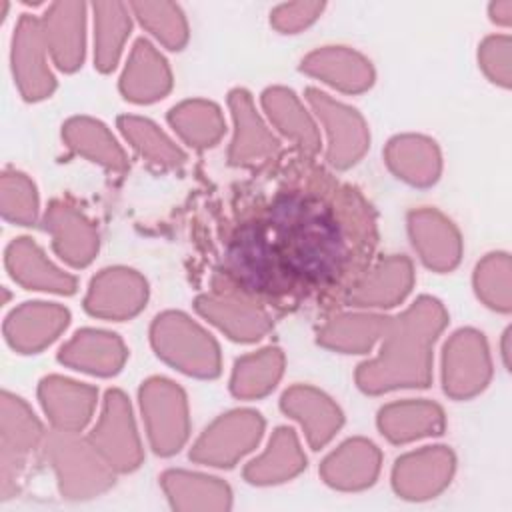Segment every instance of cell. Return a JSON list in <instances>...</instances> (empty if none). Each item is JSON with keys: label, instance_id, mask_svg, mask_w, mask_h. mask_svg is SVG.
<instances>
[{"label": "cell", "instance_id": "2e32d148", "mask_svg": "<svg viewBox=\"0 0 512 512\" xmlns=\"http://www.w3.org/2000/svg\"><path fill=\"white\" fill-rule=\"evenodd\" d=\"M302 70L344 92L366 90L374 80L370 62L358 52L342 46H328L308 54L302 60Z\"/></svg>", "mask_w": 512, "mask_h": 512}, {"label": "cell", "instance_id": "9c48e42d", "mask_svg": "<svg viewBox=\"0 0 512 512\" xmlns=\"http://www.w3.org/2000/svg\"><path fill=\"white\" fill-rule=\"evenodd\" d=\"M46 38L42 18L22 14L14 34V76L18 86L28 100H40L50 96L54 88V76L46 64Z\"/></svg>", "mask_w": 512, "mask_h": 512}, {"label": "cell", "instance_id": "4316f807", "mask_svg": "<svg viewBox=\"0 0 512 512\" xmlns=\"http://www.w3.org/2000/svg\"><path fill=\"white\" fill-rule=\"evenodd\" d=\"M380 454L366 440H348L324 462L326 482L340 488H358L372 484L378 472Z\"/></svg>", "mask_w": 512, "mask_h": 512}, {"label": "cell", "instance_id": "e0dca14e", "mask_svg": "<svg viewBox=\"0 0 512 512\" xmlns=\"http://www.w3.org/2000/svg\"><path fill=\"white\" fill-rule=\"evenodd\" d=\"M196 308L202 316L212 320L234 340H258L268 328V314L246 300L226 294H204L196 300Z\"/></svg>", "mask_w": 512, "mask_h": 512}, {"label": "cell", "instance_id": "ab89813d", "mask_svg": "<svg viewBox=\"0 0 512 512\" xmlns=\"http://www.w3.org/2000/svg\"><path fill=\"white\" fill-rule=\"evenodd\" d=\"M490 18L500 26H508L510 20H512V0L492 2L490 4Z\"/></svg>", "mask_w": 512, "mask_h": 512}, {"label": "cell", "instance_id": "d6986e66", "mask_svg": "<svg viewBox=\"0 0 512 512\" xmlns=\"http://www.w3.org/2000/svg\"><path fill=\"white\" fill-rule=\"evenodd\" d=\"M120 88L124 96L134 102H154L170 90V70L166 60L148 40H136Z\"/></svg>", "mask_w": 512, "mask_h": 512}, {"label": "cell", "instance_id": "d4e9b609", "mask_svg": "<svg viewBox=\"0 0 512 512\" xmlns=\"http://www.w3.org/2000/svg\"><path fill=\"white\" fill-rule=\"evenodd\" d=\"M378 426L392 442H408L444 430L440 406L430 402H396L380 410Z\"/></svg>", "mask_w": 512, "mask_h": 512}, {"label": "cell", "instance_id": "52a82bcc", "mask_svg": "<svg viewBox=\"0 0 512 512\" xmlns=\"http://www.w3.org/2000/svg\"><path fill=\"white\" fill-rule=\"evenodd\" d=\"M262 418L250 410L230 412L220 416L200 436L190 452V458L198 462H210L212 466H232V462L244 452L252 450L262 432Z\"/></svg>", "mask_w": 512, "mask_h": 512}, {"label": "cell", "instance_id": "7a4b0ae2", "mask_svg": "<svg viewBox=\"0 0 512 512\" xmlns=\"http://www.w3.org/2000/svg\"><path fill=\"white\" fill-rule=\"evenodd\" d=\"M446 324V312L434 298L422 296L402 316L390 318L380 354L362 364L356 380L364 392L398 386H428L432 344Z\"/></svg>", "mask_w": 512, "mask_h": 512}, {"label": "cell", "instance_id": "5bb4252c", "mask_svg": "<svg viewBox=\"0 0 512 512\" xmlns=\"http://www.w3.org/2000/svg\"><path fill=\"white\" fill-rule=\"evenodd\" d=\"M414 248L426 266L436 270H450L458 264L462 244L456 228L436 210H418L408 220Z\"/></svg>", "mask_w": 512, "mask_h": 512}, {"label": "cell", "instance_id": "603a6c76", "mask_svg": "<svg viewBox=\"0 0 512 512\" xmlns=\"http://www.w3.org/2000/svg\"><path fill=\"white\" fill-rule=\"evenodd\" d=\"M44 228L52 234L60 258L72 266H86L92 260L98 240L92 224L82 214L64 204H54L46 212Z\"/></svg>", "mask_w": 512, "mask_h": 512}, {"label": "cell", "instance_id": "9a60e30c", "mask_svg": "<svg viewBox=\"0 0 512 512\" xmlns=\"http://www.w3.org/2000/svg\"><path fill=\"white\" fill-rule=\"evenodd\" d=\"M40 400L52 424L66 434L80 430L92 416L96 390L58 376L40 382Z\"/></svg>", "mask_w": 512, "mask_h": 512}, {"label": "cell", "instance_id": "836d02e7", "mask_svg": "<svg viewBox=\"0 0 512 512\" xmlns=\"http://www.w3.org/2000/svg\"><path fill=\"white\" fill-rule=\"evenodd\" d=\"M140 24L170 50H180L188 38V24L178 4L172 2H130Z\"/></svg>", "mask_w": 512, "mask_h": 512}, {"label": "cell", "instance_id": "f1b7e54d", "mask_svg": "<svg viewBox=\"0 0 512 512\" xmlns=\"http://www.w3.org/2000/svg\"><path fill=\"white\" fill-rule=\"evenodd\" d=\"M306 466V458L300 452L298 440L290 428H278L270 440L268 450L246 468L250 482L268 484L282 482Z\"/></svg>", "mask_w": 512, "mask_h": 512}, {"label": "cell", "instance_id": "83f0119b", "mask_svg": "<svg viewBox=\"0 0 512 512\" xmlns=\"http://www.w3.org/2000/svg\"><path fill=\"white\" fill-rule=\"evenodd\" d=\"M92 10L96 68L108 72L116 66L124 40L130 34V4L96 2Z\"/></svg>", "mask_w": 512, "mask_h": 512}, {"label": "cell", "instance_id": "5b68a950", "mask_svg": "<svg viewBox=\"0 0 512 512\" xmlns=\"http://www.w3.org/2000/svg\"><path fill=\"white\" fill-rule=\"evenodd\" d=\"M490 380V356L476 330H458L444 348V392L452 398H470Z\"/></svg>", "mask_w": 512, "mask_h": 512}, {"label": "cell", "instance_id": "7c38bea8", "mask_svg": "<svg viewBox=\"0 0 512 512\" xmlns=\"http://www.w3.org/2000/svg\"><path fill=\"white\" fill-rule=\"evenodd\" d=\"M230 108L236 124V136L230 148V162L232 164H266L276 160L278 154V140L266 130L260 122L252 98L244 90H234L230 94Z\"/></svg>", "mask_w": 512, "mask_h": 512}, {"label": "cell", "instance_id": "484cf974", "mask_svg": "<svg viewBox=\"0 0 512 512\" xmlns=\"http://www.w3.org/2000/svg\"><path fill=\"white\" fill-rule=\"evenodd\" d=\"M386 160L398 178L416 186L432 184L440 174L438 148L432 140L422 136L394 138L388 144Z\"/></svg>", "mask_w": 512, "mask_h": 512}, {"label": "cell", "instance_id": "44dd1931", "mask_svg": "<svg viewBox=\"0 0 512 512\" xmlns=\"http://www.w3.org/2000/svg\"><path fill=\"white\" fill-rule=\"evenodd\" d=\"M412 278V266L404 256H388L362 276L348 302L354 306H394L408 294Z\"/></svg>", "mask_w": 512, "mask_h": 512}, {"label": "cell", "instance_id": "74e56055", "mask_svg": "<svg viewBox=\"0 0 512 512\" xmlns=\"http://www.w3.org/2000/svg\"><path fill=\"white\" fill-rule=\"evenodd\" d=\"M478 60L492 82L504 88L510 86V36H488L478 50Z\"/></svg>", "mask_w": 512, "mask_h": 512}, {"label": "cell", "instance_id": "ac0fdd59", "mask_svg": "<svg viewBox=\"0 0 512 512\" xmlns=\"http://www.w3.org/2000/svg\"><path fill=\"white\" fill-rule=\"evenodd\" d=\"M282 410L302 424L308 442L314 448L324 446L342 424L338 406L322 392L308 386H294L286 390L282 396Z\"/></svg>", "mask_w": 512, "mask_h": 512}, {"label": "cell", "instance_id": "ffe728a7", "mask_svg": "<svg viewBox=\"0 0 512 512\" xmlns=\"http://www.w3.org/2000/svg\"><path fill=\"white\" fill-rule=\"evenodd\" d=\"M60 362L98 376H110L120 370L126 360V348L116 334L100 330H82L62 346Z\"/></svg>", "mask_w": 512, "mask_h": 512}, {"label": "cell", "instance_id": "3957f363", "mask_svg": "<svg viewBox=\"0 0 512 512\" xmlns=\"http://www.w3.org/2000/svg\"><path fill=\"white\" fill-rule=\"evenodd\" d=\"M152 344L156 354L192 376H216L220 354L216 342L188 316L166 312L152 324Z\"/></svg>", "mask_w": 512, "mask_h": 512}, {"label": "cell", "instance_id": "8fae6325", "mask_svg": "<svg viewBox=\"0 0 512 512\" xmlns=\"http://www.w3.org/2000/svg\"><path fill=\"white\" fill-rule=\"evenodd\" d=\"M84 12L80 2H56L42 18L48 52L66 72L76 70L84 58Z\"/></svg>", "mask_w": 512, "mask_h": 512}, {"label": "cell", "instance_id": "277c9868", "mask_svg": "<svg viewBox=\"0 0 512 512\" xmlns=\"http://www.w3.org/2000/svg\"><path fill=\"white\" fill-rule=\"evenodd\" d=\"M184 400L182 390L164 378H152L140 390L148 436L158 454L178 452L188 436Z\"/></svg>", "mask_w": 512, "mask_h": 512}, {"label": "cell", "instance_id": "7402d4cb", "mask_svg": "<svg viewBox=\"0 0 512 512\" xmlns=\"http://www.w3.org/2000/svg\"><path fill=\"white\" fill-rule=\"evenodd\" d=\"M6 264L12 278L28 288L58 294H72L76 290V278L54 268L30 238H18L8 246Z\"/></svg>", "mask_w": 512, "mask_h": 512}, {"label": "cell", "instance_id": "4fadbf2b", "mask_svg": "<svg viewBox=\"0 0 512 512\" xmlns=\"http://www.w3.org/2000/svg\"><path fill=\"white\" fill-rule=\"evenodd\" d=\"M70 314L66 308L44 302H26L6 320L8 342L22 352H36L50 344L68 324Z\"/></svg>", "mask_w": 512, "mask_h": 512}, {"label": "cell", "instance_id": "cb8c5ba5", "mask_svg": "<svg viewBox=\"0 0 512 512\" xmlns=\"http://www.w3.org/2000/svg\"><path fill=\"white\" fill-rule=\"evenodd\" d=\"M262 104L278 130L294 140L304 156L312 158L318 152L320 136L316 132V126L292 90L268 88L262 94Z\"/></svg>", "mask_w": 512, "mask_h": 512}, {"label": "cell", "instance_id": "30bf717a", "mask_svg": "<svg viewBox=\"0 0 512 512\" xmlns=\"http://www.w3.org/2000/svg\"><path fill=\"white\" fill-rule=\"evenodd\" d=\"M146 302V282L132 270L110 268L94 276L84 306L102 318H130Z\"/></svg>", "mask_w": 512, "mask_h": 512}, {"label": "cell", "instance_id": "f35d334b", "mask_svg": "<svg viewBox=\"0 0 512 512\" xmlns=\"http://www.w3.org/2000/svg\"><path fill=\"white\" fill-rule=\"evenodd\" d=\"M324 10L322 2H290L270 12V22L284 34H294L312 24Z\"/></svg>", "mask_w": 512, "mask_h": 512}, {"label": "cell", "instance_id": "4dcf8cb0", "mask_svg": "<svg viewBox=\"0 0 512 512\" xmlns=\"http://www.w3.org/2000/svg\"><path fill=\"white\" fill-rule=\"evenodd\" d=\"M282 354L278 348H266L236 360L230 388L240 398H258L272 390L282 374Z\"/></svg>", "mask_w": 512, "mask_h": 512}, {"label": "cell", "instance_id": "d590c367", "mask_svg": "<svg viewBox=\"0 0 512 512\" xmlns=\"http://www.w3.org/2000/svg\"><path fill=\"white\" fill-rule=\"evenodd\" d=\"M474 284L478 296L494 310H510V258L506 254H488L476 268Z\"/></svg>", "mask_w": 512, "mask_h": 512}, {"label": "cell", "instance_id": "f546056e", "mask_svg": "<svg viewBox=\"0 0 512 512\" xmlns=\"http://www.w3.org/2000/svg\"><path fill=\"white\" fill-rule=\"evenodd\" d=\"M388 320L374 314L338 316L320 330V342L336 350L360 354L370 350L374 340L384 334Z\"/></svg>", "mask_w": 512, "mask_h": 512}, {"label": "cell", "instance_id": "1f68e13d", "mask_svg": "<svg viewBox=\"0 0 512 512\" xmlns=\"http://www.w3.org/2000/svg\"><path fill=\"white\" fill-rule=\"evenodd\" d=\"M172 128L194 148L212 146L224 132L220 110L204 100L174 106L168 114Z\"/></svg>", "mask_w": 512, "mask_h": 512}, {"label": "cell", "instance_id": "d6a6232c", "mask_svg": "<svg viewBox=\"0 0 512 512\" xmlns=\"http://www.w3.org/2000/svg\"><path fill=\"white\" fill-rule=\"evenodd\" d=\"M64 138L80 154L92 160H98L108 168L122 170L126 166L124 152L100 122H94L88 118H74L66 124Z\"/></svg>", "mask_w": 512, "mask_h": 512}, {"label": "cell", "instance_id": "8d00e7d4", "mask_svg": "<svg viewBox=\"0 0 512 512\" xmlns=\"http://www.w3.org/2000/svg\"><path fill=\"white\" fill-rule=\"evenodd\" d=\"M2 210L8 220L18 224H32L38 210L34 184L22 174H4L2 178Z\"/></svg>", "mask_w": 512, "mask_h": 512}, {"label": "cell", "instance_id": "e575fe53", "mask_svg": "<svg viewBox=\"0 0 512 512\" xmlns=\"http://www.w3.org/2000/svg\"><path fill=\"white\" fill-rule=\"evenodd\" d=\"M118 126L126 140H130L132 146L150 162L164 168H172L184 162V154L152 122L136 116H122Z\"/></svg>", "mask_w": 512, "mask_h": 512}, {"label": "cell", "instance_id": "ba28073f", "mask_svg": "<svg viewBox=\"0 0 512 512\" xmlns=\"http://www.w3.org/2000/svg\"><path fill=\"white\" fill-rule=\"evenodd\" d=\"M90 444L118 470H130L140 462V442L122 392L110 390L106 394L100 422L90 434Z\"/></svg>", "mask_w": 512, "mask_h": 512}, {"label": "cell", "instance_id": "8992f818", "mask_svg": "<svg viewBox=\"0 0 512 512\" xmlns=\"http://www.w3.org/2000/svg\"><path fill=\"white\" fill-rule=\"evenodd\" d=\"M306 98L312 104L318 118L326 124L328 132V164L336 168H348L364 154L368 146V130L356 110L330 100L326 94L310 88Z\"/></svg>", "mask_w": 512, "mask_h": 512}, {"label": "cell", "instance_id": "6da1fadb", "mask_svg": "<svg viewBox=\"0 0 512 512\" xmlns=\"http://www.w3.org/2000/svg\"><path fill=\"white\" fill-rule=\"evenodd\" d=\"M218 244L212 292L288 310L348 300L368 272L376 222L358 190L302 154L236 192Z\"/></svg>", "mask_w": 512, "mask_h": 512}]
</instances>
